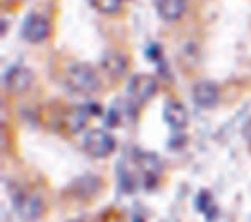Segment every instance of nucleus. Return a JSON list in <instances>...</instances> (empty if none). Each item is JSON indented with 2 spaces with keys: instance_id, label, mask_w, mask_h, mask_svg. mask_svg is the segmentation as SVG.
<instances>
[{
  "instance_id": "nucleus-10",
  "label": "nucleus",
  "mask_w": 251,
  "mask_h": 222,
  "mask_svg": "<svg viewBox=\"0 0 251 222\" xmlns=\"http://www.w3.org/2000/svg\"><path fill=\"white\" fill-rule=\"evenodd\" d=\"M134 107L131 106V104L124 102V100H116L114 104H112L111 111H109V124H119L121 120L123 122H127L129 120V115H134Z\"/></svg>"
},
{
  "instance_id": "nucleus-7",
  "label": "nucleus",
  "mask_w": 251,
  "mask_h": 222,
  "mask_svg": "<svg viewBox=\"0 0 251 222\" xmlns=\"http://www.w3.org/2000/svg\"><path fill=\"white\" fill-rule=\"evenodd\" d=\"M163 117H164V122L168 124L169 127L173 129H184L188 126V120H189V114L186 111V107L177 100H168L166 106L163 109Z\"/></svg>"
},
{
  "instance_id": "nucleus-3",
  "label": "nucleus",
  "mask_w": 251,
  "mask_h": 222,
  "mask_svg": "<svg viewBox=\"0 0 251 222\" xmlns=\"http://www.w3.org/2000/svg\"><path fill=\"white\" fill-rule=\"evenodd\" d=\"M49 34H50V23H49L47 17L37 14V12H32V14H29L24 19L22 23L24 40H27L30 44H39L44 42L49 37Z\"/></svg>"
},
{
  "instance_id": "nucleus-9",
  "label": "nucleus",
  "mask_w": 251,
  "mask_h": 222,
  "mask_svg": "<svg viewBox=\"0 0 251 222\" xmlns=\"http://www.w3.org/2000/svg\"><path fill=\"white\" fill-rule=\"evenodd\" d=\"M156 9L163 20L174 22L184 15L186 9H188V0H157Z\"/></svg>"
},
{
  "instance_id": "nucleus-5",
  "label": "nucleus",
  "mask_w": 251,
  "mask_h": 222,
  "mask_svg": "<svg viewBox=\"0 0 251 222\" xmlns=\"http://www.w3.org/2000/svg\"><path fill=\"white\" fill-rule=\"evenodd\" d=\"M32 82H34V74L30 68L24 66L12 67L5 74V86L12 94H24L32 86Z\"/></svg>"
},
{
  "instance_id": "nucleus-11",
  "label": "nucleus",
  "mask_w": 251,
  "mask_h": 222,
  "mask_svg": "<svg viewBox=\"0 0 251 222\" xmlns=\"http://www.w3.org/2000/svg\"><path fill=\"white\" fill-rule=\"evenodd\" d=\"M102 67L106 68V72L112 75V77H119L126 68V59L117 52H107L102 57Z\"/></svg>"
},
{
  "instance_id": "nucleus-2",
  "label": "nucleus",
  "mask_w": 251,
  "mask_h": 222,
  "mask_svg": "<svg viewBox=\"0 0 251 222\" xmlns=\"http://www.w3.org/2000/svg\"><path fill=\"white\" fill-rule=\"evenodd\" d=\"M84 149L89 155L104 159L116 151V139L102 129H92L84 137Z\"/></svg>"
},
{
  "instance_id": "nucleus-1",
  "label": "nucleus",
  "mask_w": 251,
  "mask_h": 222,
  "mask_svg": "<svg viewBox=\"0 0 251 222\" xmlns=\"http://www.w3.org/2000/svg\"><path fill=\"white\" fill-rule=\"evenodd\" d=\"M67 82L71 86L72 90H75L77 94L89 95L94 94L99 89V77H97L96 70L87 64H74L69 67L67 70Z\"/></svg>"
},
{
  "instance_id": "nucleus-8",
  "label": "nucleus",
  "mask_w": 251,
  "mask_h": 222,
  "mask_svg": "<svg viewBox=\"0 0 251 222\" xmlns=\"http://www.w3.org/2000/svg\"><path fill=\"white\" fill-rule=\"evenodd\" d=\"M15 211L22 219L25 221H35L42 214V202L37 196L32 194H22L15 199Z\"/></svg>"
},
{
  "instance_id": "nucleus-6",
  "label": "nucleus",
  "mask_w": 251,
  "mask_h": 222,
  "mask_svg": "<svg viewBox=\"0 0 251 222\" xmlns=\"http://www.w3.org/2000/svg\"><path fill=\"white\" fill-rule=\"evenodd\" d=\"M193 99L196 106L203 109H213L220 100V89L211 80H200L193 87Z\"/></svg>"
},
{
  "instance_id": "nucleus-13",
  "label": "nucleus",
  "mask_w": 251,
  "mask_h": 222,
  "mask_svg": "<svg viewBox=\"0 0 251 222\" xmlns=\"http://www.w3.org/2000/svg\"><path fill=\"white\" fill-rule=\"evenodd\" d=\"M243 137L251 144V119L245 124V127H243Z\"/></svg>"
},
{
  "instance_id": "nucleus-12",
  "label": "nucleus",
  "mask_w": 251,
  "mask_h": 222,
  "mask_svg": "<svg viewBox=\"0 0 251 222\" xmlns=\"http://www.w3.org/2000/svg\"><path fill=\"white\" fill-rule=\"evenodd\" d=\"M89 3L100 14H116L123 5V0H89Z\"/></svg>"
},
{
  "instance_id": "nucleus-4",
  "label": "nucleus",
  "mask_w": 251,
  "mask_h": 222,
  "mask_svg": "<svg viewBox=\"0 0 251 222\" xmlns=\"http://www.w3.org/2000/svg\"><path fill=\"white\" fill-rule=\"evenodd\" d=\"M157 92V80L151 74H136L127 84V95L134 102L143 104Z\"/></svg>"
}]
</instances>
